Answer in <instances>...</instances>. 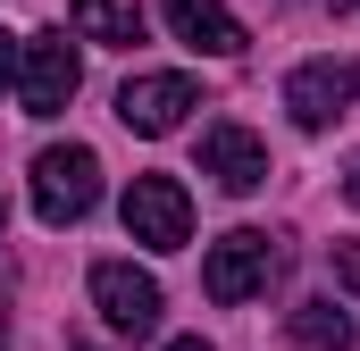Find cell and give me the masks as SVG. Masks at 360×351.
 Here are the masks:
<instances>
[{
	"label": "cell",
	"mask_w": 360,
	"mask_h": 351,
	"mask_svg": "<svg viewBox=\"0 0 360 351\" xmlns=\"http://www.w3.org/2000/svg\"><path fill=\"white\" fill-rule=\"evenodd\" d=\"M126 234L143 251H184L193 243V201L176 176H134L126 184Z\"/></svg>",
	"instance_id": "4"
},
{
	"label": "cell",
	"mask_w": 360,
	"mask_h": 351,
	"mask_svg": "<svg viewBox=\"0 0 360 351\" xmlns=\"http://www.w3.org/2000/svg\"><path fill=\"white\" fill-rule=\"evenodd\" d=\"M276 234H260V226H235V234H218L210 243V260H201V293L218 301V310H243L252 293H269L276 276Z\"/></svg>",
	"instance_id": "1"
},
{
	"label": "cell",
	"mask_w": 360,
	"mask_h": 351,
	"mask_svg": "<svg viewBox=\"0 0 360 351\" xmlns=\"http://www.w3.org/2000/svg\"><path fill=\"white\" fill-rule=\"evenodd\" d=\"M92 201H101V159L84 143H51L34 159V218L42 226H76V218H92Z\"/></svg>",
	"instance_id": "2"
},
{
	"label": "cell",
	"mask_w": 360,
	"mask_h": 351,
	"mask_svg": "<svg viewBox=\"0 0 360 351\" xmlns=\"http://www.w3.org/2000/svg\"><path fill=\"white\" fill-rule=\"evenodd\" d=\"M276 8H327V0H276Z\"/></svg>",
	"instance_id": "16"
},
{
	"label": "cell",
	"mask_w": 360,
	"mask_h": 351,
	"mask_svg": "<svg viewBox=\"0 0 360 351\" xmlns=\"http://www.w3.org/2000/svg\"><path fill=\"white\" fill-rule=\"evenodd\" d=\"M0 351H8V318H0Z\"/></svg>",
	"instance_id": "18"
},
{
	"label": "cell",
	"mask_w": 360,
	"mask_h": 351,
	"mask_svg": "<svg viewBox=\"0 0 360 351\" xmlns=\"http://www.w3.org/2000/svg\"><path fill=\"white\" fill-rule=\"evenodd\" d=\"M335 276H344V284L360 293V243H335Z\"/></svg>",
	"instance_id": "12"
},
{
	"label": "cell",
	"mask_w": 360,
	"mask_h": 351,
	"mask_svg": "<svg viewBox=\"0 0 360 351\" xmlns=\"http://www.w3.org/2000/svg\"><path fill=\"white\" fill-rule=\"evenodd\" d=\"M168 351H210V343H201V335H176V343H168Z\"/></svg>",
	"instance_id": "15"
},
{
	"label": "cell",
	"mask_w": 360,
	"mask_h": 351,
	"mask_svg": "<svg viewBox=\"0 0 360 351\" xmlns=\"http://www.w3.org/2000/svg\"><path fill=\"white\" fill-rule=\"evenodd\" d=\"M160 17H168V34L193 42V51H210V59H235L252 34H243V17L226 8V0H160Z\"/></svg>",
	"instance_id": "9"
},
{
	"label": "cell",
	"mask_w": 360,
	"mask_h": 351,
	"mask_svg": "<svg viewBox=\"0 0 360 351\" xmlns=\"http://www.w3.org/2000/svg\"><path fill=\"white\" fill-rule=\"evenodd\" d=\"M92 310L117 326V335H151L160 326V310H168V293H160V276L134 260H101L92 267Z\"/></svg>",
	"instance_id": "6"
},
{
	"label": "cell",
	"mask_w": 360,
	"mask_h": 351,
	"mask_svg": "<svg viewBox=\"0 0 360 351\" xmlns=\"http://www.w3.org/2000/svg\"><path fill=\"white\" fill-rule=\"evenodd\" d=\"M76 351H92V343H76Z\"/></svg>",
	"instance_id": "20"
},
{
	"label": "cell",
	"mask_w": 360,
	"mask_h": 351,
	"mask_svg": "<svg viewBox=\"0 0 360 351\" xmlns=\"http://www.w3.org/2000/svg\"><path fill=\"white\" fill-rule=\"evenodd\" d=\"M352 8H360V0H352Z\"/></svg>",
	"instance_id": "21"
},
{
	"label": "cell",
	"mask_w": 360,
	"mask_h": 351,
	"mask_svg": "<svg viewBox=\"0 0 360 351\" xmlns=\"http://www.w3.org/2000/svg\"><path fill=\"white\" fill-rule=\"evenodd\" d=\"M344 201H352V209H360V159H352V168H344Z\"/></svg>",
	"instance_id": "14"
},
{
	"label": "cell",
	"mask_w": 360,
	"mask_h": 351,
	"mask_svg": "<svg viewBox=\"0 0 360 351\" xmlns=\"http://www.w3.org/2000/svg\"><path fill=\"white\" fill-rule=\"evenodd\" d=\"M76 84H84V59H76V42L59 25L17 42V100H25V117H59L76 100Z\"/></svg>",
	"instance_id": "3"
},
{
	"label": "cell",
	"mask_w": 360,
	"mask_h": 351,
	"mask_svg": "<svg viewBox=\"0 0 360 351\" xmlns=\"http://www.w3.org/2000/svg\"><path fill=\"white\" fill-rule=\"evenodd\" d=\"M201 176H210L218 192H260V184H269V143H260L252 126L218 117V126L201 134Z\"/></svg>",
	"instance_id": "7"
},
{
	"label": "cell",
	"mask_w": 360,
	"mask_h": 351,
	"mask_svg": "<svg viewBox=\"0 0 360 351\" xmlns=\"http://www.w3.org/2000/svg\"><path fill=\"white\" fill-rule=\"evenodd\" d=\"M76 34L109 42V51H134L143 42V0H76Z\"/></svg>",
	"instance_id": "11"
},
{
	"label": "cell",
	"mask_w": 360,
	"mask_h": 351,
	"mask_svg": "<svg viewBox=\"0 0 360 351\" xmlns=\"http://www.w3.org/2000/svg\"><path fill=\"white\" fill-rule=\"evenodd\" d=\"M193 100H201L193 76H134V84L117 92V126L126 134H176Z\"/></svg>",
	"instance_id": "8"
},
{
	"label": "cell",
	"mask_w": 360,
	"mask_h": 351,
	"mask_svg": "<svg viewBox=\"0 0 360 351\" xmlns=\"http://www.w3.org/2000/svg\"><path fill=\"white\" fill-rule=\"evenodd\" d=\"M0 226H8V201H0Z\"/></svg>",
	"instance_id": "19"
},
{
	"label": "cell",
	"mask_w": 360,
	"mask_h": 351,
	"mask_svg": "<svg viewBox=\"0 0 360 351\" xmlns=\"http://www.w3.org/2000/svg\"><path fill=\"white\" fill-rule=\"evenodd\" d=\"M0 301H8V260H0Z\"/></svg>",
	"instance_id": "17"
},
{
	"label": "cell",
	"mask_w": 360,
	"mask_h": 351,
	"mask_svg": "<svg viewBox=\"0 0 360 351\" xmlns=\"http://www.w3.org/2000/svg\"><path fill=\"white\" fill-rule=\"evenodd\" d=\"M0 84H17V34H0Z\"/></svg>",
	"instance_id": "13"
},
{
	"label": "cell",
	"mask_w": 360,
	"mask_h": 351,
	"mask_svg": "<svg viewBox=\"0 0 360 351\" xmlns=\"http://www.w3.org/2000/svg\"><path fill=\"white\" fill-rule=\"evenodd\" d=\"M285 335H293L302 351H352V343H360V335H352V310H344V301H293Z\"/></svg>",
	"instance_id": "10"
},
{
	"label": "cell",
	"mask_w": 360,
	"mask_h": 351,
	"mask_svg": "<svg viewBox=\"0 0 360 351\" xmlns=\"http://www.w3.org/2000/svg\"><path fill=\"white\" fill-rule=\"evenodd\" d=\"M352 100H360V67L352 59H302V67L285 76V109H293L302 134H327Z\"/></svg>",
	"instance_id": "5"
}]
</instances>
